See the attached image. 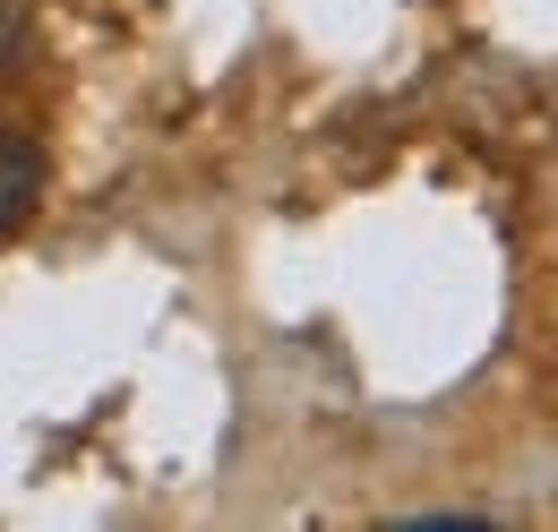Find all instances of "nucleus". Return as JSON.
I'll return each instance as SVG.
<instances>
[{
    "instance_id": "obj_2",
    "label": "nucleus",
    "mask_w": 558,
    "mask_h": 532,
    "mask_svg": "<svg viewBox=\"0 0 558 532\" xmlns=\"http://www.w3.org/2000/svg\"><path fill=\"white\" fill-rule=\"evenodd\" d=\"M35 52V26H26V0H0V77H17Z\"/></svg>"
},
{
    "instance_id": "obj_1",
    "label": "nucleus",
    "mask_w": 558,
    "mask_h": 532,
    "mask_svg": "<svg viewBox=\"0 0 558 532\" xmlns=\"http://www.w3.org/2000/svg\"><path fill=\"white\" fill-rule=\"evenodd\" d=\"M44 206V146L26 130H0V232H17Z\"/></svg>"
}]
</instances>
